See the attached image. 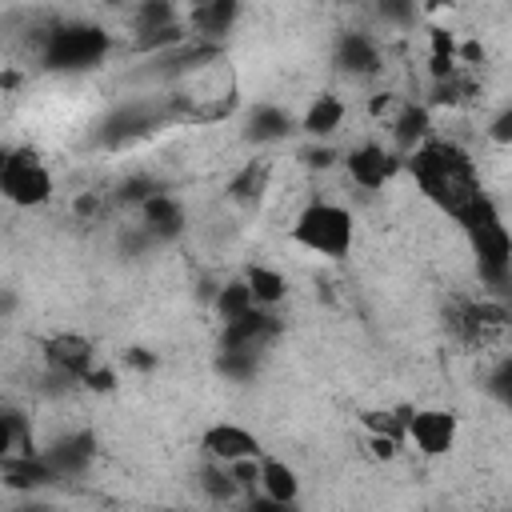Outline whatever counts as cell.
<instances>
[{
	"mask_svg": "<svg viewBox=\"0 0 512 512\" xmlns=\"http://www.w3.org/2000/svg\"><path fill=\"white\" fill-rule=\"evenodd\" d=\"M212 308H216L220 324H232V320H240L244 312H252L256 304H252V292H248L244 276H240V280H228V284H220V288H216V300H212Z\"/></svg>",
	"mask_w": 512,
	"mask_h": 512,
	"instance_id": "obj_22",
	"label": "cell"
},
{
	"mask_svg": "<svg viewBox=\"0 0 512 512\" xmlns=\"http://www.w3.org/2000/svg\"><path fill=\"white\" fill-rule=\"evenodd\" d=\"M200 448H204V452H208V460H216V464L256 460V456H264V448H260L256 432H248L244 424H232V420H220V424L204 428Z\"/></svg>",
	"mask_w": 512,
	"mask_h": 512,
	"instance_id": "obj_8",
	"label": "cell"
},
{
	"mask_svg": "<svg viewBox=\"0 0 512 512\" xmlns=\"http://www.w3.org/2000/svg\"><path fill=\"white\" fill-rule=\"evenodd\" d=\"M264 184H268V164H264V160H248V164L232 176L228 196H232L236 204H256L260 192H264Z\"/></svg>",
	"mask_w": 512,
	"mask_h": 512,
	"instance_id": "obj_23",
	"label": "cell"
},
{
	"mask_svg": "<svg viewBox=\"0 0 512 512\" xmlns=\"http://www.w3.org/2000/svg\"><path fill=\"white\" fill-rule=\"evenodd\" d=\"M0 480L16 492H36V488H48L56 480V472L48 468L44 456H4L0 460Z\"/></svg>",
	"mask_w": 512,
	"mask_h": 512,
	"instance_id": "obj_17",
	"label": "cell"
},
{
	"mask_svg": "<svg viewBox=\"0 0 512 512\" xmlns=\"http://www.w3.org/2000/svg\"><path fill=\"white\" fill-rule=\"evenodd\" d=\"M112 52V32L100 24H56L40 40V64L52 72H84L96 68Z\"/></svg>",
	"mask_w": 512,
	"mask_h": 512,
	"instance_id": "obj_2",
	"label": "cell"
},
{
	"mask_svg": "<svg viewBox=\"0 0 512 512\" xmlns=\"http://www.w3.org/2000/svg\"><path fill=\"white\" fill-rule=\"evenodd\" d=\"M16 308V292L12 288H0V316H8Z\"/></svg>",
	"mask_w": 512,
	"mask_h": 512,
	"instance_id": "obj_42",
	"label": "cell"
},
{
	"mask_svg": "<svg viewBox=\"0 0 512 512\" xmlns=\"http://www.w3.org/2000/svg\"><path fill=\"white\" fill-rule=\"evenodd\" d=\"M404 416H408V408H368V412H360V424L368 436H388V440L404 444Z\"/></svg>",
	"mask_w": 512,
	"mask_h": 512,
	"instance_id": "obj_24",
	"label": "cell"
},
{
	"mask_svg": "<svg viewBox=\"0 0 512 512\" xmlns=\"http://www.w3.org/2000/svg\"><path fill=\"white\" fill-rule=\"evenodd\" d=\"M468 240H472V252L480 260V276L488 284H508V272H512V236H508L504 220L500 224H488L480 232H468Z\"/></svg>",
	"mask_w": 512,
	"mask_h": 512,
	"instance_id": "obj_9",
	"label": "cell"
},
{
	"mask_svg": "<svg viewBox=\"0 0 512 512\" xmlns=\"http://www.w3.org/2000/svg\"><path fill=\"white\" fill-rule=\"evenodd\" d=\"M264 500L272 504H296L300 500V476L288 460H276V456H260V484Z\"/></svg>",
	"mask_w": 512,
	"mask_h": 512,
	"instance_id": "obj_16",
	"label": "cell"
},
{
	"mask_svg": "<svg viewBox=\"0 0 512 512\" xmlns=\"http://www.w3.org/2000/svg\"><path fill=\"white\" fill-rule=\"evenodd\" d=\"M428 44H432V56L456 60V36H452L448 28H432V32H428Z\"/></svg>",
	"mask_w": 512,
	"mask_h": 512,
	"instance_id": "obj_34",
	"label": "cell"
},
{
	"mask_svg": "<svg viewBox=\"0 0 512 512\" xmlns=\"http://www.w3.org/2000/svg\"><path fill=\"white\" fill-rule=\"evenodd\" d=\"M136 32L140 36H148V32H160V28H172L176 24V8L168 4V0H144L140 8H136Z\"/></svg>",
	"mask_w": 512,
	"mask_h": 512,
	"instance_id": "obj_26",
	"label": "cell"
},
{
	"mask_svg": "<svg viewBox=\"0 0 512 512\" xmlns=\"http://www.w3.org/2000/svg\"><path fill=\"white\" fill-rule=\"evenodd\" d=\"M96 212H100V196L96 192L76 196V216H96Z\"/></svg>",
	"mask_w": 512,
	"mask_h": 512,
	"instance_id": "obj_41",
	"label": "cell"
},
{
	"mask_svg": "<svg viewBox=\"0 0 512 512\" xmlns=\"http://www.w3.org/2000/svg\"><path fill=\"white\" fill-rule=\"evenodd\" d=\"M292 240L324 260H344L352 252V240H356V224H352V212L344 204H332V200H312L296 224H292Z\"/></svg>",
	"mask_w": 512,
	"mask_h": 512,
	"instance_id": "obj_3",
	"label": "cell"
},
{
	"mask_svg": "<svg viewBox=\"0 0 512 512\" xmlns=\"http://www.w3.org/2000/svg\"><path fill=\"white\" fill-rule=\"evenodd\" d=\"M160 192V184L152 180V176H128L120 188H116V200L120 204H132V208H140L148 196H156Z\"/></svg>",
	"mask_w": 512,
	"mask_h": 512,
	"instance_id": "obj_28",
	"label": "cell"
},
{
	"mask_svg": "<svg viewBox=\"0 0 512 512\" xmlns=\"http://www.w3.org/2000/svg\"><path fill=\"white\" fill-rule=\"evenodd\" d=\"M216 368L228 380H248V376H256V352H228V348H220Z\"/></svg>",
	"mask_w": 512,
	"mask_h": 512,
	"instance_id": "obj_27",
	"label": "cell"
},
{
	"mask_svg": "<svg viewBox=\"0 0 512 512\" xmlns=\"http://www.w3.org/2000/svg\"><path fill=\"white\" fill-rule=\"evenodd\" d=\"M88 392H100V396H108V392H116V384H120V376H116V368H108V364H92L88 372H84V380H80Z\"/></svg>",
	"mask_w": 512,
	"mask_h": 512,
	"instance_id": "obj_29",
	"label": "cell"
},
{
	"mask_svg": "<svg viewBox=\"0 0 512 512\" xmlns=\"http://www.w3.org/2000/svg\"><path fill=\"white\" fill-rule=\"evenodd\" d=\"M380 16H384V20H404V24H408V20H416V8H412V4H380Z\"/></svg>",
	"mask_w": 512,
	"mask_h": 512,
	"instance_id": "obj_38",
	"label": "cell"
},
{
	"mask_svg": "<svg viewBox=\"0 0 512 512\" xmlns=\"http://www.w3.org/2000/svg\"><path fill=\"white\" fill-rule=\"evenodd\" d=\"M0 196L16 208H40L52 200V176L32 148L8 152V168L0 176Z\"/></svg>",
	"mask_w": 512,
	"mask_h": 512,
	"instance_id": "obj_4",
	"label": "cell"
},
{
	"mask_svg": "<svg viewBox=\"0 0 512 512\" xmlns=\"http://www.w3.org/2000/svg\"><path fill=\"white\" fill-rule=\"evenodd\" d=\"M44 364L60 380H84V372L96 364V348L80 332H56L44 340Z\"/></svg>",
	"mask_w": 512,
	"mask_h": 512,
	"instance_id": "obj_7",
	"label": "cell"
},
{
	"mask_svg": "<svg viewBox=\"0 0 512 512\" xmlns=\"http://www.w3.org/2000/svg\"><path fill=\"white\" fill-rule=\"evenodd\" d=\"M244 284H248L256 308H276L288 296V280L268 264H248L244 268Z\"/></svg>",
	"mask_w": 512,
	"mask_h": 512,
	"instance_id": "obj_21",
	"label": "cell"
},
{
	"mask_svg": "<svg viewBox=\"0 0 512 512\" xmlns=\"http://www.w3.org/2000/svg\"><path fill=\"white\" fill-rule=\"evenodd\" d=\"M364 444H368V456L372 460H396L400 456V444L388 440V436H364Z\"/></svg>",
	"mask_w": 512,
	"mask_h": 512,
	"instance_id": "obj_35",
	"label": "cell"
},
{
	"mask_svg": "<svg viewBox=\"0 0 512 512\" xmlns=\"http://www.w3.org/2000/svg\"><path fill=\"white\" fill-rule=\"evenodd\" d=\"M456 60H468V64H476V60H484V48H480L476 40H464V44H456Z\"/></svg>",
	"mask_w": 512,
	"mask_h": 512,
	"instance_id": "obj_40",
	"label": "cell"
},
{
	"mask_svg": "<svg viewBox=\"0 0 512 512\" xmlns=\"http://www.w3.org/2000/svg\"><path fill=\"white\" fill-rule=\"evenodd\" d=\"M200 492H204L212 504H228V500H236V496H240L236 480H232V476H228V468H224V464H216V460H208V464L200 468Z\"/></svg>",
	"mask_w": 512,
	"mask_h": 512,
	"instance_id": "obj_25",
	"label": "cell"
},
{
	"mask_svg": "<svg viewBox=\"0 0 512 512\" xmlns=\"http://www.w3.org/2000/svg\"><path fill=\"white\" fill-rule=\"evenodd\" d=\"M292 132H296V120L280 104H256L248 116V140H256V144H276Z\"/></svg>",
	"mask_w": 512,
	"mask_h": 512,
	"instance_id": "obj_18",
	"label": "cell"
},
{
	"mask_svg": "<svg viewBox=\"0 0 512 512\" xmlns=\"http://www.w3.org/2000/svg\"><path fill=\"white\" fill-rule=\"evenodd\" d=\"M300 160H304L312 172H328V168L340 160V152H336V148H328V144H312V148H304V152H300Z\"/></svg>",
	"mask_w": 512,
	"mask_h": 512,
	"instance_id": "obj_32",
	"label": "cell"
},
{
	"mask_svg": "<svg viewBox=\"0 0 512 512\" xmlns=\"http://www.w3.org/2000/svg\"><path fill=\"white\" fill-rule=\"evenodd\" d=\"M344 168H348V180L364 192H380L388 184V176L400 168V160L392 152H384L380 144H356L348 156H344Z\"/></svg>",
	"mask_w": 512,
	"mask_h": 512,
	"instance_id": "obj_11",
	"label": "cell"
},
{
	"mask_svg": "<svg viewBox=\"0 0 512 512\" xmlns=\"http://www.w3.org/2000/svg\"><path fill=\"white\" fill-rule=\"evenodd\" d=\"M408 172L416 176L420 192H424L432 204H440L448 216H452L460 204H468L476 192H484L480 180H476L472 156H468L456 140H436V136H428L416 152H408Z\"/></svg>",
	"mask_w": 512,
	"mask_h": 512,
	"instance_id": "obj_1",
	"label": "cell"
},
{
	"mask_svg": "<svg viewBox=\"0 0 512 512\" xmlns=\"http://www.w3.org/2000/svg\"><path fill=\"white\" fill-rule=\"evenodd\" d=\"M184 28L180 24H172V28H160V32H148V36H140L136 40V48H144V52H152V48H172V44H184Z\"/></svg>",
	"mask_w": 512,
	"mask_h": 512,
	"instance_id": "obj_31",
	"label": "cell"
},
{
	"mask_svg": "<svg viewBox=\"0 0 512 512\" xmlns=\"http://www.w3.org/2000/svg\"><path fill=\"white\" fill-rule=\"evenodd\" d=\"M280 332V316L272 308H252L232 324H220V348L228 352H260Z\"/></svg>",
	"mask_w": 512,
	"mask_h": 512,
	"instance_id": "obj_10",
	"label": "cell"
},
{
	"mask_svg": "<svg viewBox=\"0 0 512 512\" xmlns=\"http://www.w3.org/2000/svg\"><path fill=\"white\" fill-rule=\"evenodd\" d=\"M16 452H20V436H16V428H12L8 408H0V460H4V456H16Z\"/></svg>",
	"mask_w": 512,
	"mask_h": 512,
	"instance_id": "obj_33",
	"label": "cell"
},
{
	"mask_svg": "<svg viewBox=\"0 0 512 512\" xmlns=\"http://www.w3.org/2000/svg\"><path fill=\"white\" fill-rule=\"evenodd\" d=\"M16 512H52V508H48V504H20Z\"/></svg>",
	"mask_w": 512,
	"mask_h": 512,
	"instance_id": "obj_45",
	"label": "cell"
},
{
	"mask_svg": "<svg viewBox=\"0 0 512 512\" xmlns=\"http://www.w3.org/2000/svg\"><path fill=\"white\" fill-rule=\"evenodd\" d=\"M336 64L352 76H376L384 68V52H380L376 36H368V32H340L336 36Z\"/></svg>",
	"mask_w": 512,
	"mask_h": 512,
	"instance_id": "obj_14",
	"label": "cell"
},
{
	"mask_svg": "<svg viewBox=\"0 0 512 512\" xmlns=\"http://www.w3.org/2000/svg\"><path fill=\"white\" fill-rule=\"evenodd\" d=\"M44 460H48V468L56 472V480H64V476H84V472L92 468V460H96V436H92L88 428L68 432V436H60V440L44 452Z\"/></svg>",
	"mask_w": 512,
	"mask_h": 512,
	"instance_id": "obj_12",
	"label": "cell"
},
{
	"mask_svg": "<svg viewBox=\"0 0 512 512\" xmlns=\"http://www.w3.org/2000/svg\"><path fill=\"white\" fill-rule=\"evenodd\" d=\"M340 124H344V100L332 96V92H320V96L308 104V112L300 116V132L312 136V140L332 136Z\"/></svg>",
	"mask_w": 512,
	"mask_h": 512,
	"instance_id": "obj_19",
	"label": "cell"
},
{
	"mask_svg": "<svg viewBox=\"0 0 512 512\" xmlns=\"http://www.w3.org/2000/svg\"><path fill=\"white\" fill-rule=\"evenodd\" d=\"M140 228L148 232V240H176L184 232V204L160 188L140 204Z\"/></svg>",
	"mask_w": 512,
	"mask_h": 512,
	"instance_id": "obj_13",
	"label": "cell"
},
{
	"mask_svg": "<svg viewBox=\"0 0 512 512\" xmlns=\"http://www.w3.org/2000/svg\"><path fill=\"white\" fill-rule=\"evenodd\" d=\"M224 468H228V476L236 480L240 492H256V484H260V456L256 460H232Z\"/></svg>",
	"mask_w": 512,
	"mask_h": 512,
	"instance_id": "obj_30",
	"label": "cell"
},
{
	"mask_svg": "<svg viewBox=\"0 0 512 512\" xmlns=\"http://www.w3.org/2000/svg\"><path fill=\"white\" fill-rule=\"evenodd\" d=\"M456 412L448 408H408L404 416V436L424 452V456H444L456 444Z\"/></svg>",
	"mask_w": 512,
	"mask_h": 512,
	"instance_id": "obj_6",
	"label": "cell"
},
{
	"mask_svg": "<svg viewBox=\"0 0 512 512\" xmlns=\"http://www.w3.org/2000/svg\"><path fill=\"white\" fill-rule=\"evenodd\" d=\"M244 512H296V504H272V500L256 496V500H248V508H244Z\"/></svg>",
	"mask_w": 512,
	"mask_h": 512,
	"instance_id": "obj_39",
	"label": "cell"
},
{
	"mask_svg": "<svg viewBox=\"0 0 512 512\" xmlns=\"http://www.w3.org/2000/svg\"><path fill=\"white\" fill-rule=\"evenodd\" d=\"M388 104H392V96H388V92H380V96H376V100H372V112H384V108H388Z\"/></svg>",
	"mask_w": 512,
	"mask_h": 512,
	"instance_id": "obj_43",
	"label": "cell"
},
{
	"mask_svg": "<svg viewBox=\"0 0 512 512\" xmlns=\"http://www.w3.org/2000/svg\"><path fill=\"white\" fill-rule=\"evenodd\" d=\"M448 328L468 344V348H488L504 336L508 328V308L496 300H456L448 312Z\"/></svg>",
	"mask_w": 512,
	"mask_h": 512,
	"instance_id": "obj_5",
	"label": "cell"
},
{
	"mask_svg": "<svg viewBox=\"0 0 512 512\" xmlns=\"http://www.w3.org/2000/svg\"><path fill=\"white\" fill-rule=\"evenodd\" d=\"M488 136H492L496 144H508V140H512V108H504V112H500V116L492 120Z\"/></svg>",
	"mask_w": 512,
	"mask_h": 512,
	"instance_id": "obj_37",
	"label": "cell"
},
{
	"mask_svg": "<svg viewBox=\"0 0 512 512\" xmlns=\"http://www.w3.org/2000/svg\"><path fill=\"white\" fill-rule=\"evenodd\" d=\"M240 20V4L236 0H208V4H196L192 12H188V28H192V36H200V40H220L232 24Z\"/></svg>",
	"mask_w": 512,
	"mask_h": 512,
	"instance_id": "obj_15",
	"label": "cell"
},
{
	"mask_svg": "<svg viewBox=\"0 0 512 512\" xmlns=\"http://www.w3.org/2000/svg\"><path fill=\"white\" fill-rule=\"evenodd\" d=\"M16 84H20V76H16V72H4V76H0V88H16Z\"/></svg>",
	"mask_w": 512,
	"mask_h": 512,
	"instance_id": "obj_44",
	"label": "cell"
},
{
	"mask_svg": "<svg viewBox=\"0 0 512 512\" xmlns=\"http://www.w3.org/2000/svg\"><path fill=\"white\" fill-rule=\"evenodd\" d=\"M124 364L136 368V372H152V368L160 364V356H152L148 348H128V352H124Z\"/></svg>",
	"mask_w": 512,
	"mask_h": 512,
	"instance_id": "obj_36",
	"label": "cell"
},
{
	"mask_svg": "<svg viewBox=\"0 0 512 512\" xmlns=\"http://www.w3.org/2000/svg\"><path fill=\"white\" fill-rule=\"evenodd\" d=\"M428 136H432V116H428V108H420V104H404L400 116H396V124H392V140H396V148H400V152H416Z\"/></svg>",
	"mask_w": 512,
	"mask_h": 512,
	"instance_id": "obj_20",
	"label": "cell"
},
{
	"mask_svg": "<svg viewBox=\"0 0 512 512\" xmlns=\"http://www.w3.org/2000/svg\"><path fill=\"white\" fill-rule=\"evenodd\" d=\"M8 152H12V148H0V176H4V168H8Z\"/></svg>",
	"mask_w": 512,
	"mask_h": 512,
	"instance_id": "obj_46",
	"label": "cell"
}]
</instances>
